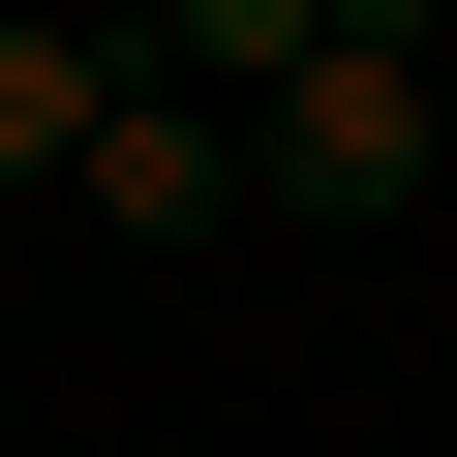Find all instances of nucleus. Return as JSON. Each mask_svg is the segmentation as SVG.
Instances as JSON below:
<instances>
[{
  "label": "nucleus",
  "mask_w": 457,
  "mask_h": 457,
  "mask_svg": "<svg viewBox=\"0 0 457 457\" xmlns=\"http://www.w3.org/2000/svg\"><path fill=\"white\" fill-rule=\"evenodd\" d=\"M427 62H305V92H245V213H427Z\"/></svg>",
  "instance_id": "obj_1"
},
{
  "label": "nucleus",
  "mask_w": 457,
  "mask_h": 457,
  "mask_svg": "<svg viewBox=\"0 0 457 457\" xmlns=\"http://www.w3.org/2000/svg\"><path fill=\"white\" fill-rule=\"evenodd\" d=\"M153 92V31H122V0H92V31H62V0H0V183H92V122Z\"/></svg>",
  "instance_id": "obj_2"
},
{
  "label": "nucleus",
  "mask_w": 457,
  "mask_h": 457,
  "mask_svg": "<svg viewBox=\"0 0 457 457\" xmlns=\"http://www.w3.org/2000/svg\"><path fill=\"white\" fill-rule=\"evenodd\" d=\"M92 213H122V245H213V213H245V122H213V92H122L92 122Z\"/></svg>",
  "instance_id": "obj_3"
},
{
  "label": "nucleus",
  "mask_w": 457,
  "mask_h": 457,
  "mask_svg": "<svg viewBox=\"0 0 457 457\" xmlns=\"http://www.w3.org/2000/svg\"><path fill=\"white\" fill-rule=\"evenodd\" d=\"M427 31H457V0H336V62H427Z\"/></svg>",
  "instance_id": "obj_4"
}]
</instances>
